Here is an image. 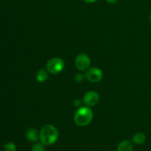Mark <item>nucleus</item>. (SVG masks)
Segmentation results:
<instances>
[{
    "label": "nucleus",
    "instance_id": "f257e3e1",
    "mask_svg": "<svg viewBox=\"0 0 151 151\" xmlns=\"http://www.w3.org/2000/svg\"><path fill=\"white\" fill-rule=\"evenodd\" d=\"M58 139V131L52 125H44L40 131V140L44 145L50 146L54 145Z\"/></svg>",
    "mask_w": 151,
    "mask_h": 151
},
{
    "label": "nucleus",
    "instance_id": "f03ea898",
    "mask_svg": "<svg viewBox=\"0 0 151 151\" xmlns=\"http://www.w3.org/2000/svg\"><path fill=\"white\" fill-rule=\"evenodd\" d=\"M93 111L90 108L81 107L77 111L74 117V121L77 125L84 127L88 125L93 119Z\"/></svg>",
    "mask_w": 151,
    "mask_h": 151
},
{
    "label": "nucleus",
    "instance_id": "7ed1b4c3",
    "mask_svg": "<svg viewBox=\"0 0 151 151\" xmlns=\"http://www.w3.org/2000/svg\"><path fill=\"white\" fill-rule=\"evenodd\" d=\"M47 70L52 75H58L64 69V61L60 58H54L47 62Z\"/></svg>",
    "mask_w": 151,
    "mask_h": 151
},
{
    "label": "nucleus",
    "instance_id": "20e7f679",
    "mask_svg": "<svg viewBox=\"0 0 151 151\" xmlns=\"http://www.w3.org/2000/svg\"><path fill=\"white\" fill-rule=\"evenodd\" d=\"M75 64L77 69L81 71L86 70L89 67L91 64V60L88 55L85 53H81L78 55L75 60Z\"/></svg>",
    "mask_w": 151,
    "mask_h": 151
},
{
    "label": "nucleus",
    "instance_id": "39448f33",
    "mask_svg": "<svg viewBox=\"0 0 151 151\" xmlns=\"http://www.w3.org/2000/svg\"><path fill=\"white\" fill-rule=\"evenodd\" d=\"M86 78L91 83H98L103 79V72L99 68H91L86 72Z\"/></svg>",
    "mask_w": 151,
    "mask_h": 151
},
{
    "label": "nucleus",
    "instance_id": "423d86ee",
    "mask_svg": "<svg viewBox=\"0 0 151 151\" xmlns=\"http://www.w3.org/2000/svg\"><path fill=\"white\" fill-rule=\"evenodd\" d=\"M99 100H100V96L97 91H88L83 97V103L88 107L97 105Z\"/></svg>",
    "mask_w": 151,
    "mask_h": 151
},
{
    "label": "nucleus",
    "instance_id": "0eeeda50",
    "mask_svg": "<svg viewBox=\"0 0 151 151\" xmlns=\"http://www.w3.org/2000/svg\"><path fill=\"white\" fill-rule=\"evenodd\" d=\"M26 138L31 142H36L40 139V132H38V130L35 128H29L26 132Z\"/></svg>",
    "mask_w": 151,
    "mask_h": 151
},
{
    "label": "nucleus",
    "instance_id": "6e6552de",
    "mask_svg": "<svg viewBox=\"0 0 151 151\" xmlns=\"http://www.w3.org/2000/svg\"><path fill=\"white\" fill-rule=\"evenodd\" d=\"M133 150L134 145L129 140H123L117 146V151H133Z\"/></svg>",
    "mask_w": 151,
    "mask_h": 151
},
{
    "label": "nucleus",
    "instance_id": "1a4fd4ad",
    "mask_svg": "<svg viewBox=\"0 0 151 151\" xmlns=\"http://www.w3.org/2000/svg\"><path fill=\"white\" fill-rule=\"evenodd\" d=\"M132 141L134 144L138 145H143L146 141V136L143 133H137L133 136Z\"/></svg>",
    "mask_w": 151,
    "mask_h": 151
},
{
    "label": "nucleus",
    "instance_id": "9d476101",
    "mask_svg": "<svg viewBox=\"0 0 151 151\" xmlns=\"http://www.w3.org/2000/svg\"><path fill=\"white\" fill-rule=\"evenodd\" d=\"M48 71L41 69L38 71L36 74V79L39 83H44L48 79Z\"/></svg>",
    "mask_w": 151,
    "mask_h": 151
},
{
    "label": "nucleus",
    "instance_id": "9b49d317",
    "mask_svg": "<svg viewBox=\"0 0 151 151\" xmlns=\"http://www.w3.org/2000/svg\"><path fill=\"white\" fill-rule=\"evenodd\" d=\"M45 145L43 144L42 142H35L33 145L32 146V151H44L45 150Z\"/></svg>",
    "mask_w": 151,
    "mask_h": 151
},
{
    "label": "nucleus",
    "instance_id": "f8f14e48",
    "mask_svg": "<svg viewBox=\"0 0 151 151\" xmlns=\"http://www.w3.org/2000/svg\"><path fill=\"white\" fill-rule=\"evenodd\" d=\"M4 151H16L17 148L14 143L13 142H7L4 145Z\"/></svg>",
    "mask_w": 151,
    "mask_h": 151
},
{
    "label": "nucleus",
    "instance_id": "ddd939ff",
    "mask_svg": "<svg viewBox=\"0 0 151 151\" xmlns=\"http://www.w3.org/2000/svg\"><path fill=\"white\" fill-rule=\"evenodd\" d=\"M83 80L84 76L83 75H81V74H78V75L75 76V81H76L77 82H82V81H83Z\"/></svg>",
    "mask_w": 151,
    "mask_h": 151
},
{
    "label": "nucleus",
    "instance_id": "4468645a",
    "mask_svg": "<svg viewBox=\"0 0 151 151\" xmlns=\"http://www.w3.org/2000/svg\"><path fill=\"white\" fill-rule=\"evenodd\" d=\"M106 1L109 3H110V4H115L118 0H106Z\"/></svg>",
    "mask_w": 151,
    "mask_h": 151
},
{
    "label": "nucleus",
    "instance_id": "2eb2a0df",
    "mask_svg": "<svg viewBox=\"0 0 151 151\" xmlns=\"http://www.w3.org/2000/svg\"><path fill=\"white\" fill-rule=\"evenodd\" d=\"M97 0H84V1L87 3H93V2H95Z\"/></svg>",
    "mask_w": 151,
    "mask_h": 151
},
{
    "label": "nucleus",
    "instance_id": "dca6fc26",
    "mask_svg": "<svg viewBox=\"0 0 151 151\" xmlns=\"http://www.w3.org/2000/svg\"><path fill=\"white\" fill-rule=\"evenodd\" d=\"M150 22H151V14H150Z\"/></svg>",
    "mask_w": 151,
    "mask_h": 151
}]
</instances>
